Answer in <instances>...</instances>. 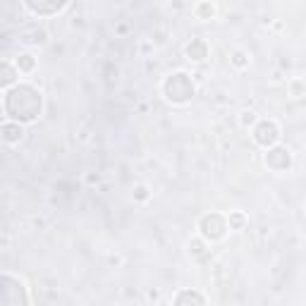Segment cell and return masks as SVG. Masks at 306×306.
Here are the masks:
<instances>
[{
	"label": "cell",
	"instance_id": "6da1fadb",
	"mask_svg": "<svg viewBox=\"0 0 306 306\" xmlns=\"http://www.w3.org/2000/svg\"><path fill=\"white\" fill-rule=\"evenodd\" d=\"M41 108H43V98H41V91L29 86V84H14L12 89L7 91L5 96V112L7 118L12 122H34L39 115H41Z\"/></svg>",
	"mask_w": 306,
	"mask_h": 306
},
{
	"label": "cell",
	"instance_id": "7a4b0ae2",
	"mask_svg": "<svg viewBox=\"0 0 306 306\" xmlns=\"http://www.w3.org/2000/svg\"><path fill=\"white\" fill-rule=\"evenodd\" d=\"M163 96L177 105L189 103L192 96H194V82H192V76L187 72H173L170 76H165V82H163Z\"/></svg>",
	"mask_w": 306,
	"mask_h": 306
},
{
	"label": "cell",
	"instance_id": "3957f363",
	"mask_svg": "<svg viewBox=\"0 0 306 306\" xmlns=\"http://www.w3.org/2000/svg\"><path fill=\"white\" fill-rule=\"evenodd\" d=\"M199 232L203 242H220L227 235V220L220 213H206L199 220Z\"/></svg>",
	"mask_w": 306,
	"mask_h": 306
},
{
	"label": "cell",
	"instance_id": "277c9868",
	"mask_svg": "<svg viewBox=\"0 0 306 306\" xmlns=\"http://www.w3.org/2000/svg\"><path fill=\"white\" fill-rule=\"evenodd\" d=\"M254 141L263 148L278 146V141H280L278 122H275V120H261V122H256V125H254Z\"/></svg>",
	"mask_w": 306,
	"mask_h": 306
},
{
	"label": "cell",
	"instance_id": "5b68a950",
	"mask_svg": "<svg viewBox=\"0 0 306 306\" xmlns=\"http://www.w3.org/2000/svg\"><path fill=\"white\" fill-rule=\"evenodd\" d=\"M265 165L275 170V173H282V170L292 165V156H290V151L285 146H271L268 153H265Z\"/></svg>",
	"mask_w": 306,
	"mask_h": 306
},
{
	"label": "cell",
	"instance_id": "8992f818",
	"mask_svg": "<svg viewBox=\"0 0 306 306\" xmlns=\"http://www.w3.org/2000/svg\"><path fill=\"white\" fill-rule=\"evenodd\" d=\"M175 306H206V299L196 290H182L175 297Z\"/></svg>",
	"mask_w": 306,
	"mask_h": 306
},
{
	"label": "cell",
	"instance_id": "52a82bcc",
	"mask_svg": "<svg viewBox=\"0 0 306 306\" xmlns=\"http://www.w3.org/2000/svg\"><path fill=\"white\" fill-rule=\"evenodd\" d=\"M0 137L7 144H20L22 137H24V129H22L20 122H5V125L0 127Z\"/></svg>",
	"mask_w": 306,
	"mask_h": 306
},
{
	"label": "cell",
	"instance_id": "ba28073f",
	"mask_svg": "<svg viewBox=\"0 0 306 306\" xmlns=\"http://www.w3.org/2000/svg\"><path fill=\"white\" fill-rule=\"evenodd\" d=\"M187 58L189 60H194V63H201V60H206L208 58V46H206V41H201V39H194V41L187 46Z\"/></svg>",
	"mask_w": 306,
	"mask_h": 306
},
{
	"label": "cell",
	"instance_id": "9c48e42d",
	"mask_svg": "<svg viewBox=\"0 0 306 306\" xmlns=\"http://www.w3.org/2000/svg\"><path fill=\"white\" fill-rule=\"evenodd\" d=\"M20 72L14 70V65L10 63H0V89H7V86H14Z\"/></svg>",
	"mask_w": 306,
	"mask_h": 306
},
{
	"label": "cell",
	"instance_id": "30bf717a",
	"mask_svg": "<svg viewBox=\"0 0 306 306\" xmlns=\"http://www.w3.org/2000/svg\"><path fill=\"white\" fill-rule=\"evenodd\" d=\"M36 67V58L31 53H22L17 60H14V70L20 72V74H31Z\"/></svg>",
	"mask_w": 306,
	"mask_h": 306
},
{
	"label": "cell",
	"instance_id": "8fae6325",
	"mask_svg": "<svg viewBox=\"0 0 306 306\" xmlns=\"http://www.w3.org/2000/svg\"><path fill=\"white\" fill-rule=\"evenodd\" d=\"M65 7V3H27V10H31V12L36 14H53V12H60Z\"/></svg>",
	"mask_w": 306,
	"mask_h": 306
},
{
	"label": "cell",
	"instance_id": "7c38bea8",
	"mask_svg": "<svg viewBox=\"0 0 306 306\" xmlns=\"http://www.w3.org/2000/svg\"><path fill=\"white\" fill-rule=\"evenodd\" d=\"M227 220V230H244L246 227V216H244L242 211H235V213H230Z\"/></svg>",
	"mask_w": 306,
	"mask_h": 306
},
{
	"label": "cell",
	"instance_id": "4fadbf2b",
	"mask_svg": "<svg viewBox=\"0 0 306 306\" xmlns=\"http://www.w3.org/2000/svg\"><path fill=\"white\" fill-rule=\"evenodd\" d=\"M230 63L235 65L237 70H244V67H249V55H246L244 50H235V53L230 55Z\"/></svg>",
	"mask_w": 306,
	"mask_h": 306
},
{
	"label": "cell",
	"instance_id": "5bb4252c",
	"mask_svg": "<svg viewBox=\"0 0 306 306\" xmlns=\"http://www.w3.org/2000/svg\"><path fill=\"white\" fill-rule=\"evenodd\" d=\"M132 196H134V201H137V203H144V201L151 199V189H148L146 184H137L134 192H132Z\"/></svg>",
	"mask_w": 306,
	"mask_h": 306
},
{
	"label": "cell",
	"instance_id": "9a60e30c",
	"mask_svg": "<svg viewBox=\"0 0 306 306\" xmlns=\"http://www.w3.org/2000/svg\"><path fill=\"white\" fill-rule=\"evenodd\" d=\"M24 43H31V46H36V43H46V31H43V29L29 31V34H24Z\"/></svg>",
	"mask_w": 306,
	"mask_h": 306
},
{
	"label": "cell",
	"instance_id": "2e32d148",
	"mask_svg": "<svg viewBox=\"0 0 306 306\" xmlns=\"http://www.w3.org/2000/svg\"><path fill=\"white\" fill-rule=\"evenodd\" d=\"M196 14H199V20H211L216 14V7L208 5V3H201V5L196 7Z\"/></svg>",
	"mask_w": 306,
	"mask_h": 306
},
{
	"label": "cell",
	"instance_id": "e0dca14e",
	"mask_svg": "<svg viewBox=\"0 0 306 306\" xmlns=\"http://www.w3.org/2000/svg\"><path fill=\"white\" fill-rule=\"evenodd\" d=\"M287 89H290V96H294V98L304 96V82H301V79H294V82H290V84H287Z\"/></svg>",
	"mask_w": 306,
	"mask_h": 306
},
{
	"label": "cell",
	"instance_id": "ac0fdd59",
	"mask_svg": "<svg viewBox=\"0 0 306 306\" xmlns=\"http://www.w3.org/2000/svg\"><path fill=\"white\" fill-rule=\"evenodd\" d=\"M239 125L246 129V127H254L256 125V112L254 110H244L242 115H239Z\"/></svg>",
	"mask_w": 306,
	"mask_h": 306
},
{
	"label": "cell",
	"instance_id": "d6986e66",
	"mask_svg": "<svg viewBox=\"0 0 306 306\" xmlns=\"http://www.w3.org/2000/svg\"><path fill=\"white\" fill-rule=\"evenodd\" d=\"M189 251H192L194 256H203V254H206V242H203V239H194V242H189Z\"/></svg>",
	"mask_w": 306,
	"mask_h": 306
},
{
	"label": "cell",
	"instance_id": "ffe728a7",
	"mask_svg": "<svg viewBox=\"0 0 306 306\" xmlns=\"http://www.w3.org/2000/svg\"><path fill=\"white\" fill-rule=\"evenodd\" d=\"M86 182H89V184H98V182H101V175H93V173H89L86 175Z\"/></svg>",
	"mask_w": 306,
	"mask_h": 306
},
{
	"label": "cell",
	"instance_id": "44dd1931",
	"mask_svg": "<svg viewBox=\"0 0 306 306\" xmlns=\"http://www.w3.org/2000/svg\"><path fill=\"white\" fill-rule=\"evenodd\" d=\"M148 299H153V301L158 299V290H148Z\"/></svg>",
	"mask_w": 306,
	"mask_h": 306
}]
</instances>
